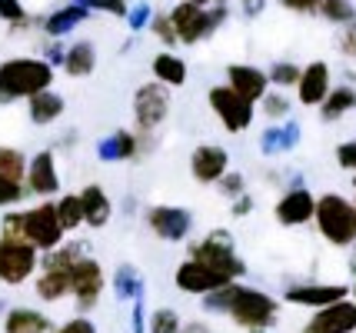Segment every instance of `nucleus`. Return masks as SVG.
Wrapping results in <instances>:
<instances>
[{
    "mask_svg": "<svg viewBox=\"0 0 356 333\" xmlns=\"http://www.w3.org/2000/svg\"><path fill=\"white\" fill-rule=\"evenodd\" d=\"M3 237L27 240L33 250H54L63 243V227L57 220L54 204H37L31 210H17L3 217Z\"/></svg>",
    "mask_w": 356,
    "mask_h": 333,
    "instance_id": "nucleus-1",
    "label": "nucleus"
},
{
    "mask_svg": "<svg viewBox=\"0 0 356 333\" xmlns=\"http://www.w3.org/2000/svg\"><path fill=\"white\" fill-rule=\"evenodd\" d=\"M54 67L40 57H10L0 64V100H20L50 90Z\"/></svg>",
    "mask_w": 356,
    "mask_h": 333,
    "instance_id": "nucleus-2",
    "label": "nucleus"
},
{
    "mask_svg": "<svg viewBox=\"0 0 356 333\" xmlns=\"http://www.w3.org/2000/svg\"><path fill=\"white\" fill-rule=\"evenodd\" d=\"M313 220H316V230H320L333 247H350L356 240V210L346 197H340V193H323V197H316Z\"/></svg>",
    "mask_w": 356,
    "mask_h": 333,
    "instance_id": "nucleus-3",
    "label": "nucleus"
},
{
    "mask_svg": "<svg viewBox=\"0 0 356 333\" xmlns=\"http://www.w3.org/2000/svg\"><path fill=\"white\" fill-rule=\"evenodd\" d=\"M167 17H170V24H173L177 44L193 47V44L207 40V37H210V33H213L220 24L227 20V7H223V3H217V7H200V3L180 0V3H177Z\"/></svg>",
    "mask_w": 356,
    "mask_h": 333,
    "instance_id": "nucleus-4",
    "label": "nucleus"
},
{
    "mask_svg": "<svg viewBox=\"0 0 356 333\" xmlns=\"http://www.w3.org/2000/svg\"><path fill=\"white\" fill-rule=\"evenodd\" d=\"M227 317L250 333H264L277 323V300L260 293V290H250V286L236 284L230 307H227Z\"/></svg>",
    "mask_w": 356,
    "mask_h": 333,
    "instance_id": "nucleus-5",
    "label": "nucleus"
},
{
    "mask_svg": "<svg viewBox=\"0 0 356 333\" xmlns=\"http://www.w3.org/2000/svg\"><path fill=\"white\" fill-rule=\"evenodd\" d=\"M190 260H200L203 267H210L213 273H220L223 280H236L247 273V263L236 257L233 240L227 230H210L203 240H197L190 247Z\"/></svg>",
    "mask_w": 356,
    "mask_h": 333,
    "instance_id": "nucleus-6",
    "label": "nucleus"
},
{
    "mask_svg": "<svg viewBox=\"0 0 356 333\" xmlns=\"http://www.w3.org/2000/svg\"><path fill=\"white\" fill-rule=\"evenodd\" d=\"M40 263V250H33L27 240L0 237V284L20 286L33 277Z\"/></svg>",
    "mask_w": 356,
    "mask_h": 333,
    "instance_id": "nucleus-7",
    "label": "nucleus"
},
{
    "mask_svg": "<svg viewBox=\"0 0 356 333\" xmlns=\"http://www.w3.org/2000/svg\"><path fill=\"white\" fill-rule=\"evenodd\" d=\"M167 113H170V87H163L156 80L137 87V94H134V120H137V130H143V133L156 130L167 120Z\"/></svg>",
    "mask_w": 356,
    "mask_h": 333,
    "instance_id": "nucleus-8",
    "label": "nucleus"
},
{
    "mask_svg": "<svg viewBox=\"0 0 356 333\" xmlns=\"http://www.w3.org/2000/svg\"><path fill=\"white\" fill-rule=\"evenodd\" d=\"M70 293L77 300L80 310H90L97 307L104 286H107V277H104V267L93 260V257H80L77 263H70Z\"/></svg>",
    "mask_w": 356,
    "mask_h": 333,
    "instance_id": "nucleus-9",
    "label": "nucleus"
},
{
    "mask_svg": "<svg viewBox=\"0 0 356 333\" xmlns=\"http://www.w3.org/2000/svg\"><path fill=\"white\" fill-rule=\"evenodd\" d=\"M207 97H210V107H213V113L220 117L223 130L243 133V130L253 124V104L243 100L236 90H230L227 83H223V87H210V94Z\"/></svg>",
    "mask_w": 356,
    "mask_h": 333,
    "instance_id": "nucleus-10",
    "label": "nucleus"
},
{
    "mask_svg": "<svg viewBox=\"0 0 356 333\" xmlns=\"http://www.w3.org/2000/svg\"><path fill=\"white\" fill-rule=\"evenodd\" d=\"M356 330V303L343 297L337 303H326L310 317L303 333H353Z\"/></svg>",
    "mask_w": 356,
    "mask_h": 333,
    "instance_id": "nucleus-11",
    "label": "nucleus"
},
{
    "mask_svg": "<svg viewBox=\"0 0 356 333\" xmlns=\"http://www.w3.org/2000/svg\"><path fill=\"white\" fill-rule=\"evenodd\" d=\"M147 223H150V230H154L160 240H170V243H177V240H186V234H190V227H193V217H190V210H184V206H150L147 210Z\"/></svg>",
    "mask_w": 356,
    "mask_h": 333,
    "instance_id": "nucleus-12",
    "label": "nucleus"
},
{
    "mask_svg": "<svg viewBox=\"0 0 356 333\" xmlns=\"http://www.w3.org/2000/svg\"><path fill=\"white\" fill-rule=\"evenodd\" d=\"M173 284L177 290H184V293H193V297H203V293H210V290H217L223 284H233V280H223L220 273H213L210 267H203L200 260H184L177 273H173Z\"/></svg>",
    "mask_w": 356,
    "mask_h": 333,
    "instance_id": "nucleus-13",
    "label": "nucleus"
},
{
    "mask_svg": "<svg viewBox=\"0 0 356 333\" xmlns=\"http://www.w3.org/2000/svg\"><path fill=\"white\" fill-rule=\"evenodd\" d=\"M24 187L37 197H54L60 190V174H57V157L54 150H40L37 157L27 163V174H24Z\"/></svg>",
    "mask_w": 356,
    "mask_h": 333,
    "instance_id": "nucleus-14",
    "label": "nucleus"
},
{
    "mask_svg": "<svg viewBox=\"0 0 356 333\" xmlns=\"http://www.w3.org/2000/svg\"><path fill=\"white\" fill-rule=\"evenodd\" d=\"M227 87L236 90V94L250 100V104H260V97H266V70L260 67H250V64H230L227 67Z\"/></svg>",
    "mask_w": 356,
    "mask_h": 333,
    "instance_id": "nucleus-15",
    "label": "nucleus"
},
{
    "mask_svg": "<svg viewBox=\"0 0 356 333\" xmlns=\"http://www.w3.org/2000/svg\"><path fill=\"white\" fill-rule=\"evenodd\" d=\"M330 94V67L323 60H313L300 70V80H296V97L303 107H320L323 97Z\"/></svg>",
    "mask_w": 356,
    "mask_h": 333,
    "instance_id": "nucleus-16",
    "label": "nucleus"
},
{
    "mask_svg": "<svg viewBox=\"0 0 356 333\" xmlns=\"http://www.w3.org/2000/svg\"><path fill=\"white\" fill-rule=\"evenodd\" d=\"M227 167H230V154L223 147H213V143H200L190 157V170L200 184H217L220 177L227 174Z\"/></svg>",
    "mask_w": 356,
    "mask_h": 333,
    "instance_id": "nucleus-17",
    "label": "nucleus"
},
{
    "mask_svg": "<svg viewBox=\"0 0 356 333\" xmlns=\"http://www.w3.org/2000/svg\"><path fill=\"white\" fill-rule=\"evenodd\" d=\"M313 206H316V197L310 190H303V187H293V190H286L280 197L277 220L283 227H300V223L313 220Z\"/></svg>",
    "mask_w": 356,
    "mask_h": 333,
    "instance_id": "nucleus-18",
    "label": "nucleus"
},
{
    "mask_svg": "<svg viewBox=\"0 0 356 333\" xmlns=\"http://www.w3.org/2000/svg\"><path fill=\"white\" fill-rule=\"evenodd\" d=\"M350 290L340 284H296L290 286L286 293H283V300L286 303H303V307H326V303H337L343 300Z\"/></svg>",
    "mask_w": 356,
    "mask_h": 333,
    "instance_id": "nucleus-19",
    "label": "nucleus"
},
{
    "mask_svg": "<svg viewBox=\"0 0 356 333\" xmlns=\"http://www.w3.org/2000/svg\"><path fill=\"white\" fill-rule=\"evenodd\" d=\"M77 197H80V210H83V223L93 227V230L107 227L110 217H113V204H110L107 190L97 187V184H90V187H83Z\"/></svg>",
    "mask_w": 356,
    "mask_h": 333,
    "instance_id": "nucleus-20",
    "label": "nucleus"
},
{
    "mask_svg": "<svg viewBox=\"0 0 356 333\" xmlns=\"http://www.w3.org/2000/svg\"><path fill=\"white\" fill-rule=\"evenodd\" d=\"M90 17V10L87 7H80V3H67V7H60V10H54L50 17H44V33L47 37H67L70 31H77L80 24Z\"/></svg>",
    "mask_w": 356,
    "mask_h": 333,
    "instance_id": "nucleus-21",
    "label": "nucleus"
},
{
    "mask_svg": "<svg viewBox=\"0 0 356 333\" xmlns=\"http://www.w3.org/2000/svg\"><path fill=\"white\" fill-rule=\"evenodd\" d=\"M60 67L67 70V77H90L93 67H97V47L90 40H77L63 50Z\"/></svg>",
    "mask_w": 356,
    "mask_h": 333,
    "instance_id": "nucleus-22",
    "label": "nucleus"
},
{
    "mask_svg": "<svg viewBox=\"0 0 356 333\" xmlns=\"http://www.w3.org/2000/svg\"><path fill=\"white\" fill-rule=\"evenodd\" d=\"M97 157L104 163H117V160H134L137 157V137L130 130H113L110 137L97 143Z\"/></svg>",
    "mask_w": 356,
    "mask_h": 333,
    "instance_id": "nucleus-23",
    "label": "nucleus"
},
{
    "mask_svg": "<svg viewBox=\"0 0 356 333\" xmlns=\"http://www.w3.org/2000/svg\"><path fill=\"white\" fill-rule=\"evenodd\" d=\"M3 333H50V317L31 307H14L3 317Z\"/></svg>",
    "mask_w": 356,
    "mask_h": 333,
    "instance_id": "nucleus-24",
    "label": "nucleus"
},
{
    "mask_svg": "<svg viewBox=\"0 0 356 333\" xmlns=\"http://www.w3.org/2000/svg\"><path fill=\"white\" fill-rule=\"evenodd\" d=\"M63 97L54 94V90H40V94L27 97V113H31V120L37 127H47V124H54L57 117L63 113Z\"/></svg>",
    "mask_w": 356,
    "mask_h": 333,
    "instance_id": "nucleus-25",
    "label": "nucleus"
},
{
    "mask_svg": "<svg viewBox=\"0 0 356 333\" xmlns=\"http://www.w3.org/2000/svg\"><path fill=\"white\" fill-rule=\"evenodd\" d=\"M150 70H154V80L163 83V87H184L186 83V64L177 57V54H170V50L156 54Z\"/></svg>",
    "mask_w": 356,
    "mask_h": 333,
    "instance_id": "nucleus-26",
    "label": "nucleus"
},
{
    "mask_svg": "<svg viewBox=\"0 0 356 333\" xmlns=\"http://www.w3.org/2000/svg\"><path fill=\"white\" fill-rule=\"evenodd\" d=\"M33 290H37V297L44 303L63 300V297L70 293V273H67V270H44V273L37 277Z\"/></svg>",
    "mask_w": 356,
    "mask_h": 333,
    "instance_id": "nucleus-27",
    "label": "nucleus"
},
{
    "mask_svg": "<svg viewBox=\"0 0 356 333\" xmlns=\"http://www.w3.org/2000/svg\"><path fill=\"white\" fill-rule=\"evenodd\" d=\"M356 107V90L353 87H330V94L323 97V104H320V113H323V120H340L343 113H350Z\"/></svg>",
    "mask_w": 356,
    "mask_h": 333,
    "instance_id": "nucleus-28",
    "label": "nucleus"
},
{
    "mask_svg": "<svg viewBox=\"0 0 356 333\" xmlns=\"http://www.w3.org/2000/svg\"><path fill=\"white\" fill-rule=\"evenodd\" d=\"M296 140H300V127H296V124H273V127L260 137V147H264V154H283V150H290Z\"/></svg>",
    "mask_w": 356,
    "mask_h": 333,
    "instance_id": "nucleus-29",
    "label": "nucleus"
},
{
    "mask_svg": "<svg viewBox=\"0 0 356 333\" xmlns=\"http://www.w3.org/2000/svg\"><path fill=\"white\" fill-rule=\"evenodd\" d=\"M54 210H57V220H60L63 234L77 230L80 223H83V210H80V197H77V193H63L60 200L54 204Z\"/></svg>",
    "mask_w": 356,
    "mask_h": 333,
    "instance_id": "nucleus-30",
    "label": "nucleus"
},
{
    "mask_svg": "<svg viewBox=\"0 0 356 333\" xmlns=\"http://www.w3.org/2000/svg\"><path fill=\"white\" fill-rule=\"evenodd\" d=\"M113 293L120 300H137L143 297V286H140V273L134 267H117L113 273Z\"/></svg>",
    "mask_w": 356,
    "mask_h": 333,
    "instance_id": "nucleus-31",
    "label": "nucleus"
},
{
    "mask_svg": "<svg viewBox=\"0 0 356 333\" xmlns=\"http://www.w3.org/2000/svg\"><path fill=\"white\" fill-rule=\"evenodd\" d=\"M316 14L330 20V24H350L356 20V3L353 0H320V7H316Z\"/></svg>",
    "mask_w": 356,
    "mask_h": 333,
    "instance_id": "nucleus-32",
    "label": "nucleus"
},
{
    "mask_svg": "<svg viewBox=\"0 0 356 333\" xmlns=\"http://www.w3.org/2000/svg\"><path fill=\"white\" fill-rule=\"evenodd\" d=\"M24 174H27V157L17 147H0V177L24 180Z\"/></svg>",
    "mask_w": 356,
    "mask_h": 333,
    "instance_id": "nucleus-33",
    "label": "nucleus"
},
{
    "mask_svg": "<svg viewBox=\"0 0 356 333\" xmlns=\"http://www.w3.org/2000/svg\"><path fill=\"white\" fill-rule=\"evenodd\" d=\"M270 83H277V87H296V80H300V67L293 60H277V64L270 67V74H266Z\"/></svg>",
    "mask_w": 356,
    "mask_h": 333,
    "instance_id": "nucleus-34",
    "label": "nucleus"
},
{
    "mask_svg": "<svg viewBox=\"0 0 356 333\" xmlns=\"http://www.w3.org/2000/svg\"><path fill=\"white\" fill-rule=\"evenodd\" d=\"M150 333H180V317L170 307H160L150 314Z\"/></svg>",
    "mask_w": 356,
    "mask_h": 333,
    "instance_id": "nucleus-35",
    "label": "nucleus"
},
{
    "mask_svg": "<svg viewBox=\"0 0 356 333\" xmlns=\"http://www.w3.org/2000/svg\"><path fill=\"white\" fill-rule=\"evenodd\" d=\"M0 20L10 24V27H27V24H31L20 0H0Z\"/></svg>",
    "mask_w": 356,
    "mask_h": 333,
    "instance_id": "nucleus-36",
    "label": "nucleus"
},
{
    "mask_svg": "<svg viewBox=\"0 0 356 333\" xmlns=\"http://www.w3.org/2000/svg\"><path fill=\"white\" fill-rule=\"evenodd\" d=\"M24 180H10V177H0V206H14L24 200Z\"/></svg>",
    "mask_w": 356,
    "mask_h": 333,
    "instance_id": "nucleus-37",
    "label": "nucleus"
},
{
    "mask_svg": "<svg viewBox=\"0 0 356 333\" xmlns=\"http://www.w3.org/2000/svg\"><path fill=\"white\" fill-rule=\"evenodd\" d=\"M80 7H87V10H104V14H113V17H127V0H74Z\"/></svg>",
    "mask_w": 356,
    "mask_h": 333,
    "instance_id": "nucleus-38",
    "label": "nucleus"
},
{
    "mask_svg": "<svg viewBox=\"0 0 356 333\" xmlns=\"http://www.w3.org/2000/svg\"><path fill=\"white\" fill-rule=\"evenodd\" d=\"M150 31L156 33V40H163V47H173V44H177V33H173V24L167 14L150 17Z\"/></svg>",
    "mask_w": 356,
    "mask_h": 333,
    "instance_id": "nucleus-39",
    "label": "nucleus"
},
{
    "mask_svg": "<svg viewBox=\"0 0 356 333\" xmlns=\"http://www.w3.org/2000/svg\"><path fill=\"white\" fill-rule=\"evenodd\" d=\"M260 104H264V113L270 117V124H273V120H280V117H286V111H290V100H286L283 94L260 97Z\"/></svg>",
    "mask_w": 356,
    "mask_h": 333,
    "instance_id": "nucleus-40",
    "label": "nucleus"
},
{
    "mask_svg": "<svg viewBox=\"0 0 356 333\" xmlns=\"http://www.w3.org/2000/svg\"><path fill=\"white\" fill-rule=\"evenodd\" d=\"M217 187L227 193V197H243V174H230V170H227V174L217 180Z\"/></svg>",
    "mask_w": 356,
    "mask_h": 333,
    "instance_id": "nucleus-41",
    "label": "nucleus"
},
{
    "mask_svg": "<svg viewBox=\"0 0 356 333\" xmlns=\"http://www.w3.org/2000/svg\"><path fill=\"white\" fill-rule=\"evenodd\" d=\"M127 24H130V31H143L150 24V3H137L134 10H127Z\"/></svg>",
    "mask_w": 356,
    "mask_h": 333,
    "instance_id": "nucleus-42",
    "label": "nucleus"
},
{
    "mask_svg": "<svg viewBox=\"0 0 356 333\" xmlns=\"http://www.w3.org/2000/svg\"><path fill=\"white\" fill-rule=\"evenodd\" d=\"M337 163L343 170H356V140H346L337 147Z\"/></svg>",
    "mask_w": 356,
    "mask_h": 333,
    "instance_id": "nucleus-43",
    "label": "nucleus"
},
{
    "mask_svg": "<svg viewBox=\"0 0 356 333\" xmlns=\"http://www.w3.org/2000/svg\"><path fill=\"white\" fill-rule=\"evenodd\" d=\"M340 50L346 57H353L356 60V20L350 24H343V33H340Z\"/></svg>",
    "mask_w": 356,
    "mask_h": 333,
    "instance_id": "nucleus-44",
    "label": "nucleus"
},
{
    "mask_svg": "<svg viewBox=\"0 0 356 333\" xmlns=\"http://www.w3.org/2000/svg\"><path fill=\"white\" fill-rule=\"evenodd\" d=\"M57 333H97V327L87 317H74V320H67V323H60Z\"/></svg>",
    "mask_w": 356,
    "mask_h": 333,
    "instance_id": "nucleus-45",
    "label": "nucleus"
},
{
    "mask_svg": "<svg viewBox=\"0 0 356 333\" xmlns=\"http://www.w3.org/2000/svg\"><path fill=\"white\" fill-rule=\"evenodd\" d=\"M280 7H286L293 14H316L320 0H280Z\"/></svg>",
    "mask_w": 356,
    "mask_h": 333,
    "instance_id": "nucleus-46",
    "label": "nucleus"
},
{
    "mask_svg": "<svg viewBox=\"0 0 356 333\" xmlns=\"http://www.w3.org/2000/svg\"><path fill=\"white\" fill-rule=\"evenodd\" d=\"M266 7V0H243V14L247 17H260Z\"/></svg>",
    "mask_w": 356,
    "mask_h": 333,
    "instance_id": "nucleus-47",
    "label": "nucleus"
},
{
    "mask_svg": "<svg viewBox=\"0 0 356 333\" xmlns=\"http://www.w3.org/2000/svg\"><path fill=\"white\" fill-rule=\"evenodd\" d=\"M250 210H253V200H250V197H236L233 213H236V217H243V213H250Z\"/></svg>",
    "mask_w": 356,
    "mask_h": 333,
    "instance_id": "nucleus-48",
    "label": "nucleus"
},
{
    "mask_svg": "<svg viewBox=\"0 0 356 333\" xmlns=\"http://www.w3.org/2000/svg\"><path fill=\"white\" fill-rule=\"evenodd\" d=\"M350 247H353V260H350V270H353V273H356V240H353V243H350Z\"/></svg>",
    "mask_w": 356,
    "mask_h": 333,
    "instance_id": "nucleus-49",
    "label": "nucleus"
},
{
    "mask_svg": "<svg viewBox=\"0 0 356 333\" xmlns=\"http://www.w3.org/2000/svg\"><path fill=\"white\" fill-rule=\"evenodd\" d=\"M190 3H200V7H210V3H220V0H190Z\"/></svg>",
    "mask_w": 356,
    "mask_h": 333,
    "instance_id": "nucleus-50",
    "label": "nucleus"
},
{
    "mask_svg": "<svg viewBox=\"0 0 356 333\" xmlns=\"http://www.w3.org/2000/svg\"><path fill=\"white\" fill-rule=\"evenodd\" d=\"M353 303H356V284H353Z\"/></svg>",
    "mask_w": 356,
    "mask_h": 333,
    "instance_id": "nucleus-51",
    "label": "nucleus"
},
{
    "mask_svg": "<svg viewBox=\"0 0 356 333\" xmlns=\"http://www.w3.org/2000/svg\"><path fill=\"white\" fill-rule=\"evenodd\" d=\"M353 187H356V177H353Z\"/></svg>",
    "mask_w": 356,
    "mask_h": 333,
    "instance_id": "nucleus-52",
    "label": "nucleus"
},
{
    "mask_svg": "<svg viewBox=\"0 0 356 333\" xmlns=\"http://www.w3.org/2000/svg\"><path fill=\"white\" fill-rule=\"evenodd\" d=\"M353 210H356V200H353Z\"/></svg>",
    "mask_w": 356,
    "mask_h": 333,
    "instance_id": "nucleus-53",
    "label": "nucleus"
}]
</instances>
